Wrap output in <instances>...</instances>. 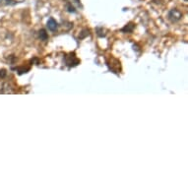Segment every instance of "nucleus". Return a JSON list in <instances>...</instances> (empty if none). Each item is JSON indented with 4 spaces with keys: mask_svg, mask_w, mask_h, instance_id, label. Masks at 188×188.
Instances as JSON below:
<instances>
[{
    "mask_svg": "<svg viewBox=\"0 0 188 188\" xmlns=\"http://www.w3.org/2000/svg\"><path fill=\"white\" fill-rule=\"evenodd\" d=\"M57 27H58L57 22H56V21L53 19V18H50V19L47 21V28H48V30L54 32V31H56V29H57Z\"/></svg>",
    "mask_w": 188,
    "mask_h": 188,
    "instance_id": "obj_2",
    "label": "nucleus"
},
{
    "mask_svg": "<svg viewBox=\"0 0 188 188\" xmlns=\"http://www.w3.org/2000/svg\"><path fill=\"white\" fill-rule=\"evenodd\" d=\"M1 1H2V0H0V2H1Z\"/></svg>",
    "mask_w": 188,
    "mask_h": 188,
    "instance_id": "obj_7",
    "label": "nucleus"
},
{
    "mask_svg": "<svg viewBox=\"0 0 188 188\" xmlns=\"http://www.w3.org/2000/svg\"><path fill=\"white\" fill-rule=\"evenodd\" d=\"M134 28H135V25H134L133 23H129L128 25H126L121 31L123 32V33H132Z\"/></svg>",
    "mask_w": 188,
    "mask_h": 188,
    "instance_id": "obj_3",
    "label": "nucleus"
},
{
    "mask_svg": "<svg viewBox=\"0 0 188 188\" xmlns=\"http://www.w3.org/2000/svg\"><path fill=\"white\" fill-rule=\"evenodd\" d=\"M184 1H185V2H187V1H188V0H184Z\"/></svg>",
    "mask_w": 188,
    "mask_h": 188,
    "instance_id": "obj_6",
    "label": "nucleus"
},
{
    "mask_svg": "<svg viewBox=\"0 0 188 188\" xmlns=\"http://www.w3.org/2000/svg\"><path fill=\"white\" fill-rule=\"evenodd\" d=\"M7 75V72L5 69H0V78H4Z\"/></svg>",
    "mask_w": 188,
    "mask_h": 188,
    "instance_id": "obj_5",
    "label": "nucleus"
},
{
    "mask_svg": "<svg viewBox=\"0 0 188 188\" xmlns=\"http://www.w3.org/2000/svg\"><path fill=\"white\" fill-rule=\"evenodd\" d=\"M38 35H40V38L41 41H47V38H48V35H47V31L45 30H41L40 32H38Z\"/></svg>",
    "mask_w": 188,
    "mask_h": 188,
    "instance_id": "obj_4",
    "label": "nucleus"
},
{
    "mask_svg": "<svg viewBox=\"0 0 188 188\" xmlns=\"http://www.w3.org/2000/svg\"><path fill=\"white\" fill-rule=\"evenodd\" d=\"M182 18V13L179 11L178 9H171V11L168 12V19L171 21V22H177Z\"/></svg>",
    "mask_w": 188,
    "mask_h": 188,
    "instance_id": "obj_1",
    "label": "nucleus"
}]
</instances>
